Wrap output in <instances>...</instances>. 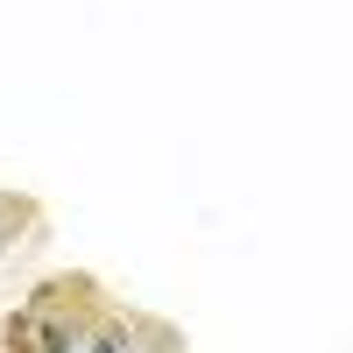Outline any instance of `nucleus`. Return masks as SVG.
<instances>
[{"mask_svg": "<svg viewBox=\"0 0 353 353\" xmlns=\"http://www.w3.org/2000/svg\"><path fill=\"white\" fill-rule=\"evenodd\" d=\"M106 304L113 297H106V283L92 269H57V276H43L21 297L28 325H36V353H85V339H92V325H99Z\"/></svg>", "mask_w": 353, "mask_h": 353, "instance_id": "f257e3e1", "label": "nucleus"}, {"mask_svg": "<svg viewBox=\"0 0 353 353\" xmlns=\"http://www.w3.org/2000/svg\"><path fill=\"white\" fill-rule=\"evenodd\" d=\"M43 241H50V205L36 191H8L0 184V269L21 261L28 248H43Z\"/></svg>", "mask_w": 353, "mask_h": 353, "instance_id": "f03ea898", "label": "nucleus"}, {"mask_svg": "<svg viewBox=\"0 0 353 353\" xmlns=\"http://www.w3.org/2000/svg\"><path fill=\"white\" fill-rule=\"evenodd\" d=\"M85 353H134V304H106L92 339H85Z\"/></svg>", "mask_w": 353, "mask_h": 353, "instance_id": "7ed1b4c3", "label": "nucleus"}, {"mask_svg": "<svg viewBox=\"0 0 353 353\" xmlns=\"http://www.w3.org/2000/svg\"><path fill=\"white\" fill-rule=\"evenodd\" d=\"M134 353H184V332L156 311H134Z\"/></svg>", "mask_w": 353, "mask_h": 353, "instance_id": "20e7f679", "label": "nucleus"}]
</instances>
